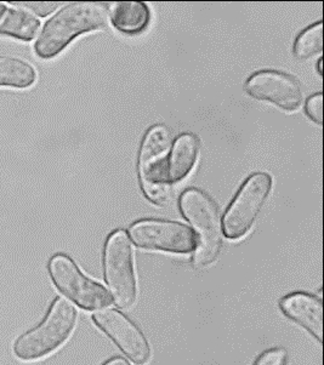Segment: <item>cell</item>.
Wrapping results in <instances>:
<instances>
[{"label": "cell", "instance_id": "obj_15", "mask_svg": "<svg viewBox=\"0 0 324 365\" xmlns=\"http://www.w3.org/2000/svg\"><path fill=\"white\" fill-rule=\"evenodd\" d=\"M36 81V71L27 62L0 57V86L27 88Z\"/></svg>", "mask_w": 324, "mask_h": 365}, {"label": "cell", "instance_id": "obj_12", "mask_svg": "<svg viewBox=\"0 0 324 365\" xmlns=\"http://www.w3.org/2000/svg\"><path fill=\"white\" fill-rule=\"evenodd\" d=\"M112 25L126 34H138L150 25V8L140 1H117L111 5Z\"/></svg>", "mask_w": 324, "mask_h": 365}, {"label": "cell", "instance_id": "obj_2", "mask_svg": "<svg viewBox=\"0 0 324 365\" xmlns=\"http://www.w3.org/2000/svg\"><path fill=\"white\" fill-rule=\"evenodd\" d=\"M76 323L77 309L74 304L64 297H59L45 321L17 340L15 354L27 361L46 357L69 340Z\"/></svg>", "mask_w": 324, "mask_h": 365}, {"label": "cell", "instance_id": "obj_22", "mask_svg": "<svg viewBox=\"0 0 324 365\" xmlns=\"http://www.w3.org/2000/svg\"><path fill=\"white\" fill-rule=\"evenodd\" d=\"M5 10H6V8H5V5L0 4V17L3 16V14L5 13Z\"/></svg>", "mask_w": 324, "mask_h": 365}, {"label": "cell", "instance_id": "obj_18", "mask_svg": "<svg viewBox=\"0 0 324 365\" xmlns=\"http://www.w3.org/2000/svg\"><path fill=\"white\" fill-rule=\"evenodd\" d=\"M285 364H287V351L283 349H272L265 351L254 363V365Z\"/></svg>", "mask_w": 324, "mask_h": 365}, {"label": "cell", "instance_id": "obj_7", "mask_svg": "<svg viewBox=\"0 0 324 365\" xmlns=\"http://www.w3.org/2000/svg\"><path fill=\"white\" fill-rule=\"evenodd\" d=\"M130 237L140 248L173 254H188L195 252L198 245L195 232L174 221H140L130 227Z\"/></svg>", "mask_w": 324, "mask_h": 365}, {"label": "cell", "instance_id": "obj_14", "mask_svg": "<svg viewBox=\"0 0 324 365\" xmlns=\"http://www.w3.org/2000/svg\"><path fill=\"white\" fill-rule=\"evenodd\" d=\"M39 29V21L24 10L6 9L0 17V33L20 38L24 41L33 39Z\"/></svg>", "mask_w": 324, "mask_h": 365}, {"label": "cell", "instance_id": "obj_19", "mask_svg": "<svg viewBox=\"0 0 324 365\" xmlns=\"http://www.w3.org/2000/svg\"><path fill=\"white\" fill-rule=\"evenodd\" d=\"M21 5H26V8L32 10L33 13L45 16V15L53 13L59 3H22Z\"/></svg>", "mask_w": 324, "mask_h": 365}, {"label": "cell", "instance_id": "obj_21", "mask_svg": "<svg viewBox=\"0 0 324 365\" xmlns=\"http://www.w3.org/2000/svg\"><path fill=\"white\" fill-rule=\"evenodd\" d=\"M322 62H323L322 58H320L318 62H317V69H318V74H320V76H322V73H323V71H322Z\"/></svg>", "mask_w": 324, "mask_h": 365}, {"label": "cell", "instance_id": "obj_6", "mask_svg": "<svg viewBox=\"0 0 324 365\" xmlns=\"http://www.w3.org/2000/svg\"><path fill=\"white\" fill-rule=\"evenodd\" d=\"M271 187V176L266 173L251 175L244 182L223 216V233L227 238L238 240L250 231Z\"/></svg>", "mask_w": 324, "mask_h": 365}, {"label": "cell", "instance_id": "obj_17", "mask_svg": "<svg viewBox=\"0 0 324 365\" xmlns=\"http://www.w3.org/2000/svg\"><path fill=\"white\" fill-rule=\"evenodd\" d=\"M305 110L308 117L318 125L323 124V95L316 93L311 98H308L305 105Z\"/></svg>", "mask_w": 324, "mask_h": 365}, {"label": "cell", "instance_id": "obj_11", "mask_svg": "<svg viewBox=\"0 0 324 365\" xmlns=\"http://www.w3.org/2000/svg\"><path fill=\"white\" fill-rule=\"evenodd\" d=\"M280 307L289 319L308 330L320 344L323 342V302L320 297L294 292L280 300Z\"/></svg>", "mask_w": 324, "mask_h": 365}, {"label": "cell", "instance_id": "obj_16", "mask_svg": "<svg viewBox=\"0 0 324 365\" xmlns=\"http://www.w3.org/2000/svg\"><path fill=\"white\" fill-rule=\"evenodd\" d=\"M323 50V24L317 22L300 33L294 44V53L304 60Z\"/></svg>", "mask_w": 324, "mask_h": 365}, {"label": "cell", "instance_id": "obj_13", "mask_svg": "<svg viewBox=\"0 0 324 365\" xmlns=\"http://www.w3.org/2000/svg\"><path fill=\"white\" fill-rule=\"evenodd\" d=\"M199 143L195 135L178 136L168 160V181L178 182L190 174L198 157Z\"/></svg>", "mask_w": 324, "mask_h": 365}, {"label": "cell", "instance_id": "obj_8", "mask_svg": "<svg viewBox=\"0 0 324 365\" xmlns=\"http://www.w3.org/2000/svg\"><path fill=\"white\" fill-rule=\"evenodd\" d=\"M93 321L133 363L143 365L150 361L148 341L126 314L117 309H102L93 312Z\"/></svg>", "mask_w": 324, "mask_h": 365}, {"label": "cell", "instance_id": "obj_1", "mask_svg": "<svg viewBox=\"0 0 324 365\" xmlns=\"http://www.w3.org/2000/svg\"><path fill=\"white\" fill-rule=\"evenodd\" d=\"M108 11L100 3H72L51 17L36 44V51L41 57H53L65 49L69 41L81 33L105 29Z\"/></svg>", "mask_w": 324, "mask_h": 365}, {"label": "cell", "instance_id": "obj_5", "mask_svg": "<svg viewBox=\"0 0 324 365\" xmlns=\"http://www.w3.org/2000/svg\"><path fill=\"white\" fill-rule=\"evenodd\" d=\"M49 271L57 289L81 309L98 311L112 304L110 292L88 278L69 256H54Z\"/></svg>", "mask_w": 324, "mask_h": 365}, {"label": "cell", "instance_id": "obj_10", "mask_svg": "<svg viewBox=\"0 0 324 365\" xmlns=\"http://www.w3.org/2000/svg\"><path fill=\"white\" fill-rule=\"evenodd\" d=\"M245 90L253 98L272 102L282 110H296L303 102L299 83L277 71H261L253 74L245 83Z\"/></svg>", "mask_w": 324, "mask_h": 365}, {"label": "cell", "instance_id": "obj_9", "mask_svg": "<svg viewBox=\"0 0 324 365\" xmlns=\"http://www.w3.org/2000/svg\"><path fill=\"white\" fill-rule=\"evenodd\" d=\"M171 150V131L166 126L156 125L147 131L138 155V171L143 192L157 187L171 186L168 181Z\"/></svg>", "mask_w": 324, "mask_h": 365}, {"label": "cell", "instance_id": "obj_3", "mask_svg": "<svg viewBox=\"0 0 324 365\" xmlns=\"http://www.w3.org/2000/svg\"><path fill=\"white\" fill-rule=\"evenodd\" d=\"M180 209L198 235L195 264L206 267L219 256L223 244L219 212L207 195L198 190H187L180 198Z\"/></svg>", "mask_w": 324, "mask_h": 365}, {"label": "cell", "instance_id": "obj_20", "mask_svg": "<svg viewBox=\"0 0 324 365\" xmlns=\"http://www.w3.org/2000/svg\"><path fill=\"white\" fill-rule=\"evenodd\" d=\"M105 365H130L129 361L123 359V358H114L107 361Z\"/></svg>", "mask_w": 324, "mask_h": 365}, {"label": "cell", "instance_id": "obj_4", "mask_svg": "<svg viewBox=\"0 0 324 365\" xmlns=\"http://www.w3.org/2000/svg\"><path fill=\"white\" fill-rule=\"evenodd\" d=\"M103 271L107 287L119 309L131 307L138 297L134 252L126 231H116L106 242Z\"/></svg>", "mask_w": 324, "mask_h": 365}]
</instances>
